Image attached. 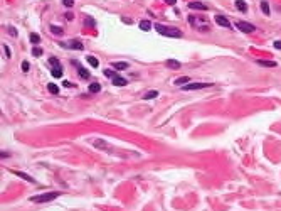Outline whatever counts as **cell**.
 I'll use <instances>...</instances> for the list:
<instances>
[{
	"instance_id": "1",
	"label": "cell",
	"mask_w": 281,
	"mask_h": 211,
	"mask_svg": "<svg viewBox=\"0 0 281 211\" xmlns=\"http://www.w3.org/2000/svg\"><path fill=\"white\" fill-rule=\"evenodd\" d=\"M155 31L162 36H167V37H174V39H179L184 36L180 29H175V27H167V26H163V24H155Z\"/></svg>"
},
{
	"instance_id": "2",
	"label": "cell",
	"mask_w": 281,
	"mask_h": 211,
	"mask_svg": "<svg viewBox=\"0 0 281 211\" xmlns=\"http://www.w3.org/2000/svg\"><path fill=\"white\" fill-rule=\"evenodd\" d=\"M61 193L59 191H51V193H44V194H37V196H30V201L34 203H49L54 201L56 198H59Z\"/></svg>"
},
{
	"instance_id": "3",
	"label": "cell",
	"mask_w": 281,
	"mask_h": 211,
	"mask_svg": "<svg viewBox=\"0 0 281 211\" xmlns=\"http://www.w3.org/2000/svg\"><path fill=\"white\" fill-rule=\"evenodd\" d=\"M189 22H190L192 26H195V27H199L201 31H209V22H207V21H205V22H204V21H199L195 15H190V17H189Z\"/></svg>"
},
{
	"instance_id": "4",
	"label": "cell",
	"mask_w": 281,
	"mask_h": 211,
	"mask_svg": "<svg viewBox=\"0 0 281 211\" xmlns=\"http://www.w3.org/2000/svg\"><path fill=\"white\" fill-rule=\"evenodd\" d=\"M212 86V83H189L185 86H182L184 91H190V90H204V88H209Z\"/></svg>"
},
{
	"instance_id": "5",
	"label": "cell",
	"mask_w": 281,
	"mask_h": 211,
	"mask_svg": "<svg viewBox=\"0 0 281 211\" xmlns=\"http://www.w3.org/2000/svg\"><path fill=\"white\" fill-rule=\"evenodd\" d=\"M236 27L239 29V31H242V32H246V34H251V32H254L256 31V26L249 24V22H244V21H239L237 24H236Z\"/></svg>"
},
{
	"instance_id": "6",
	"label": "cell",
	"mask_w": 281,
	"mask_h": 211,
	"mask_svg": "<svg viewBox=\"0 0 281 211\" xmlns=\"http://www.w3.org/2000/svg\"><path fill=\"white\" fill-rule=\"evenodd\" d=\"M61 46H62V48H71V49H78V51H83V49H84V46H83V44H81L79 41H78V39H74V41H71V42H61Z\"/></svg>"
},
{
	"instance_id": "7",
	"label": "cell",
	"mask_w": 281,
	"mask_h": 211,
	"mask_svg": "<svg viewBox=\"0 0 281 211\" xmlns=\"http://www.w3.org/2000/svg\"><path fill=\"white\" fill-rule=\"evenodd\" d=\"M189 9H192V10H204V12L209 10V7L205 4H202V2H189Z\"/></svg>"
},
{
	"instance_id": "8",
	"label": "cell",
	"mask_w": 281,
	"mask_h": 211,
	"mask_svg": "<svg viewBox=\"0 0 281 211\" xmlns=\"http://www.w3.org/2000/svg\"><path fill=\"white\" fill-rule=\"evenodd\" d=\"M214 21H215V24H219V26H222V27H231L229 19L227 17H224V15H215Z\"/></svg>"
},
{
	"instance_id": "9",
	"label": "cell",
	"mask_w": 281,
	"mask_h": 211,
	"mask_svg": "<svg viewBox=\"0 0 281 211\" xmlns=\"http://www.w3.org/2000/svg\"><path fill=\"white\" fill-rule=\"evenodd\" d=\"M189 83H190V78H189V76H182V78H177V80H175L174 85L175 86H185Z\"/></svg>"
},
{
	"instance_id": "10",
	"label": "cell",
	"mask_w": 281,
	"mask_h": 211,
	"mask_svg": "<svg viewBox=\"0 0 281 211\" xmlns=\"http://www.w3.org/2000/svg\"><path fill=\"white\" fill-rule=\"evenodd\" d=\"M258 64L264 66V68H275V66H278L275 61H266V59H258Z\"/></svg>"
},
{
	"instance_id": "11",
	"label": "cell",
	"mask_w": 281,
	"mask_h": 211,
	"mask_svg": "<svg viewBox=\"0 0 281 211\" xmlns=\"http://www.w3.org/2000/svg\"><path fill=\"white\" fill-rule=\"evenodd\" d=\"M165 64H167V66H168L170 69H179V68L182 66L180 63H179V61H175V59H167V61H165Z\"/></svg>"
},
{
	"instance_id": "12",
	"label": "cell",
	"mask_w": 281,
	"mask_h": 211,
	"mask_svg": "<svg viewBox=\"0 0 281 211\" xmlns=\"http://www.w3.org/2000/svg\"><path fill=\"white\" fill-rule=\"evenodd\" d=\"M111 81H113L114 86H125V85L128 83L126 80H125V78H121V76H116V78H113Z\"/></svg>"
},
{
	"instance_id": "13",
	"label": "cell",
	"mask_w": 281,
	"mask_h": 211,
	"mask_svg": "<svg viewBox=\"0 0 281 211\" xmlns=\"http://www.w3.org/2000/svg\"><path fill=\"white\" fill-rule=\"evenodd\" d=\"M111 66H113L114 69H118V71H123V69H126L130 64H128V63H125V61H120V63H113Z\"/></svg>"
},
{
	"instance_id": "14",
	"label": "cell",
	"mask_w": 281,
	"mask_h": 211,
	"mask_svg": "<svg viewBox=\"0 0 281 211\" xmlns=\"http://www.w3.org/2000/svg\"><path fill=\"white\" fill-rule=\"evenodd\" d=\"M51 75H52L54 78H62V68H61V66H54V68L51 69Z\"/></svg>"
},
{
	"instance_id": "15",
	"label": "cell",
	"mask_w": 281,
	"mask_h": 211,
	"mask_svg": "<svg viewBox=\"0 0 281 211\" xmlns=\"http://www.w3.org/2000/svg\"><path fill=\"white\" fill-rule=\"evenodd\" d=\"M83 24H84L86 27H94V26H96L94 19H93V17H89V15H86V17L83 19Z\"/></svg>"
},
{
	"instance_id": "16",
	"label": "cell",
	"mask_w": 281,
	"mask_h": 211,
	"mask_svg": "<svg viewBox=\"0 0 281 211\" xmlns=\"http://www.w3.org/2000/svg\"><path fill=\"white\" fill-rule=\"evenodd\" d=\"M236 9L241 10V12H246V10H248V5H246L244 0H236Z\"/></svg>"
},
{
	"instance_id": "17",
	"label": "cell",
	"mask_w": 281,
	"mask_h": 211,
	"mask_svg": "<svg viewBox=\"0 0 281 211\" xmlns=\"http://www.w3.org/2000/svg\"><path fill=\"white\" fill-rule=\"evenodd\" d=\"M76 68H78V75H79L83 80H88V78H89V71H88V69L81 68V66H76Z\"/></svg>"
},
{
	"instance_id": "18",
	"label": "cell",
	"mask_w": 281,
	"mask_h": 211,
	"mask_svg": "<svg viewBox=\"0 0 281 211\" xmlns=\"http://www.w3.org/2000/svg\"><path fill=\"white\" fill-rule=\"evenodd\" d=\"M86 61H88V64H91L93 68H98V66H100V61H98V59H96L94 56H88Z\"/></svg>"
},
{
	"instance_id": "19",
	"label": "cell",
	"mask_w": 281,
	"mask_h": 211,
	"mask_svg": "<svg viewBox=\"0 0 281 211\" xmlns=\"http://www.w3.org/2000/svg\"><path fill=\"white\" fill-rule=\"evenodd\" d=\"M158 96V91L157 90H152V91H147L145 95H143V100H150V98H157Z\"/></svg>"
},
{
	"instance_id": "20",
	"label": "cell",
	"mask_w": 281,
	"mask_h": 211,
	"mask_svg": "<svg viewBox=\"0 0 281 211\" xmlns=\"http://www.w3.org/2000/svg\"><path fill=\"white\" fill-rule=\"evenodd\" d=\"M47 90H49L52 95H57V93H59V86H57L56 83H49V85H47Z\"/></svg>"
},
{
	"instance_id": "21",
	"label": "cell",
	"mask_w": 281,
	"mask_h": 211,
	"mask_svg": "<svg viewBox=\"0 0 281 211\" xmlns=\"http://www.w3.org/2000/svg\"><path fill=\"white\" fill-rule=\"evenodd\" d=\"M138 26H140L141 31H150V29H152V22L150 21H141Z\"/></svg>"
},
{
	"instance_id": "22",
	"label": "cell",
	"mask_w": 281,
	"mask_h": 211,
	"mask_svg": "<svg viewBox=\"0 0 281 211\" xmlns=\"http://www.w3.org/2000/svg\"><path fill=\"white\" fill-rule=\"evenodd\" d=\"M15 174H17L19 177H22V179H25V181H29V183H35V179H34V177H30V176H27L25 172H20V171H17Z\"/></svg>"
},
{
	"instance_id": "23",
	"label": "cell",
	"mask_w": 281,
	"mask_h": 211,
	"mask_svg": "<svg viewBox=\"0 0 281 211\" xmlns=\"http://www.w3.org/2000/svg\"><path fill=\"white\" fill-rule=\"evenodd\" d=\"M100 90H101L100 83H91V85H89V93H98Z\"/></svg>"
},
{
	"instance_id": "24",
	"label": "cell",
	"mask_w": 281,
	"mask_h": 211,
	"mask_svg": "<svg viewBox=\"0 0 281 211\" xmlns=\"http://www.w3.org/2000/svg\"><path fill=\"white\" fill-rule=\"evenodd\" d=\"M29 39H30V42H32V44H39V42H40L39 34H35V32H32V34L29 36Z\"/></svg>"
},
{
	"instance_id": "25",
	"label": "cell",
	"mask_w": 281,
	"mask_h": 211,
	"mask_svg": "<svg viewBox=\"0 0 281 211\" xmlns=\"http://www.w3.org/2000/svg\"><path fill=\"white\" fill-rule=\"evenodd\" d=\"M261 9H263V12H264L266 15L271 14V10H269V5H268V2H266V0H263V2H261Z\"/></svg>"
},
{
	"instance_id": "26",
	"label": "cell",
	"mask_w": 281,
	"mask_h": 211,
	"mask_svg": "<svg viewBox=\"0 0 281 211\" xmlns=\"http://www.w3.org/2000/svg\"><path fill=\"white\" fill-rule=\"evenodd\" d=\"M94 145H96V147H98V149L108 150V149H106V142H103V140H94Z\"/></svg>"
},
{
	"instance_id": "27",
	"label": "cell",
	"mask_w": 281,
	"mask_h": 211,
	"mask_svg": "<svg viewBox=\"0 0 281 211\" xmlns=\"http://www.w3.org/2000/svg\"><path fill=\"white\" fill-rule=\"evenodd\" d=\"M51 32H52V34L61 36V34H62V29H61V27H56V26H51Z\"/></svg>"
},
{
	"instance_id": "28",
	"label": "cell",
	"mask_w": 281,
	"mask_h": 211,
	"mask_svg": "<svg viewBox=\"0 0 281 211\" xmlns=\"http://www.w3.org/2000/svg\"><path fill=\"white\" fill-rule=\"evenodd\" d=\"M104 76H108V78H116V73L114 71H111V69H104Z\"/></svg>"
},
{
	"instance_id": "29",
	"label": "cell",
	"mask_w": 281,
	"mask_h": 211,
	"mask_svg": "<svg viewBox=\"0 0 281 211\" xmlns=\"http://www.w3.org/2000/svg\"><path fill=\"white\" fill-rule=\"evenodd\" d=\"M32 54L35 56V58H39V56L42 54V49H40V48H37V46H35V48L32 49Z\"/></svg>"
},
{
	"instance_id": "30",
	"label": "cell",
	"mask_w": 281,
	"mask_h": 211,
	"mask_svg": "<svg viewBox=\"0 0 281 211\" xmlns=\"http://www.w3.org/2000/svg\"><path fill=\"white\" fill-rule=\"evenodd\" d=\"M49 64H52V68H54V66H61L59 61H57L56 58H49Z\"/></svg>"
},
{
	"instance_id": "31",
	"label": "cell",
	"mask_w": 281,
	"mask_h": 211,
	"mask_svg": "<svg viewBox=\"0 0 281 211\" xmlns=\"http://www.w3.org/2000/svg\"><path fill=\"white\" fill-rule=\"evenodd\" d=\"M62 4H64V7H73L74 0H62Z\"/></svg>"
},
{
	"instance_id": "32",
	"label": "cell",
	"mask_w": 281,
	"mask_h": 211,
	"mask_svg": "<svg viewBox=\"0 0 281 211\" xmlns=\"http://www.w3.org/2000/svg\"><path fill=\"white\" fill-rule=\"evenodd\" d=\"M22 71H24V73H27V71H29V63H27V61L22 63Z\"/></svg>"
},
{
	"instance_id": "33",
	"label": "cell",
	"mask_w": 281,
	"mask_h": 211,
	"mask_svg": "<svg viewBox=\"0 0 281 211\" xmlns=\"http://www.w3.org/2000/svg\"><path fill=\"white\" fill-rule=\"evenodd\" d=\"M4 51H5L7 58H10V49H8V46H4Z\"/></svg>"
},
{
	"instance_id": "34",
	"label": "cell",
	"mask_w": 281,
	"mask_h": 211,
	"mask_svg": "<svg viewBox=\"0 0 281 211\" xmlns=\"http://www.w3.org/2000/svg\"><path fill=\"white\" fill-rule=\"evenodd\" d=\"M8 32H10V36H17V31L13 27H8Z\"/></svg>"
},
{
	"instance_id": "35",
	"label": "cell",
	"mask_w": 281,
	"mask_h": 211,
	"mask_svg": "<svg viewBox=\"0 0 281 211\" xmlns=\"http://www.w3.org/2000/svg\"><path fill=\"white\" fill-rule=\"evenodd\" d=\"M66 19H67V21H73V19H74V15L71 14V12H67V14H66Z\"/></svg>"
},
{
	"instance_id": "36",
	"label": "cell",
	"mask_w": 281,
	"mask_h": 211,
	"mask_svg": "<svg viewBox=\"0 0 281 211\" xmlns=\"http://www.w3.org/2000/svg\"><path fill=\"white\" fill-rule=\"evenodd\" d=\"M163 2H167L168 5H175L177 4V0H163Z\"/></svg>"
},
{
	"instance_id": "37",
	"label": "cell",
	"mask_w": 281,
	"mask_h": 211,
	"mask_svg": "<svg viewBox=\"0 0 281 211\" xmlns=\"http://www.w3.org/2000/svg\"><path fill=\"white\" fill-rule=\"evenodd\" d=\"M275 48H276V49H281V41H276V42H275Z\"/></svg>"
},
{
	"instance_id": "38",
	"label": "cell",
	"mask_w": 281,
	"mask_h": 211,
	"mask_svg": "<svg viewBox=\"0 0 281 211\" xmlns=\"http://www.w3.org/2000/svg\"><path fill=\"white\" fill-rule=\"evenodd\" d=\"M121 21L126 22V24H131V19H126V17H121Z\"/></svg>"
},
{
	"instance_id": "39",
	"label": "cell",
	"mask_w": 281,
	"mask_h": 211,
	"mask_svg": "<svg viewBox=\"0 0 281 211\" xmlns=\"http://www.w3.org/2000/svg\"><path fill=\"white\" fill-rule=\"evenodd\" d=\"M8 156H10L8 152H2V154H0V157H2V159H5V157H8Z\"/></svg>"
}]
</instances>
